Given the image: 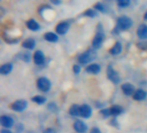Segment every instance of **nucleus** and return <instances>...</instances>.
Wrapping results in <instances>:
<instances>
[{
	"label": "nucleus",
	"instance_id": "f257e3e1",
	"mask_svg": "<svg viewBox=\"0 0 147 133\" xmlns=\"http://www.w3.org/2000/svg\"><path fill=\"white\" fill-rule=\"evenodd\" d=\"M133 25V20L127 16H121L118 17L117 19V25L115 29V32L119 33L122 30H127L129 29Z\"/></svg>",
	"mask_w": 147,
	"mask_h": 133
},
{
	"label": "nucleus",
	"instance_id": "f03ea898",
	"mask_svg": "<svg viewBox=\"0 0 147 133\" xmlns=\"http://www.w3.org/2000/svg\"><path fill=\"white\" fill-rule=\"evenodd\" d=\"M96 57V54L93 49H88L85 52H84L83 54H81L78 60V62L82 65H86L88 63H90V61H92L93 60H95Z\"/></svg>",
	"mask_w": 147,
	"mask_h": 133
},
{
	"label": "nucleus",
	"instance_id": "7ed1b4c3",
	"mask_svg": "<svg viewBox=\"0 0 147 133\" xmlns=\"http://www.w3.org/2000/svg\"><path fill=\"white\" fill-rule=\"evenodd\" d=\"M104 38H105V35H104L103 31L101 29V28H98V30H97V32L93 39V42H92V47L95 49H99L102 45Z\"/></svg>",
	"mask_w": 147,
	"mask_h": 133
},
{
	"label": "nucleus",
	"instance_id": "20e7f679",
	"mask_svg": "<svg viewBox=\"0 0 147 133\" xmlns=\"http://www.w3.org/2000/svg\"><path fill=\"white\" fill-rule=\"evenodd\" d=\"M37 87L40 91L42 92H48L51 88V82L46 77H40L37 80Z\"/></svg>",
	"mask_w": 147,
	"mask_h": 133
},
{
	"label": "nucleus",
	"instance_id": "39448f33",
	"mask_svg": "<svg viewBox=\"0 0 147 133\" xmlns=\"http://www.w3.org/2000/svg\"><path fill=\"white\" fill-rule=\"evenodd\" d=\"M107 76H108V79L110 81H112L114 84H118L120 82V80H121L119 74L113 68L112 65H109V67H108Z\"/></svg>",
	"mask_w": 147,
	"mask_h": 133
},
{
	"label": "nucleus",
	"instance_id": "423d86ee",
	"mask_svg": "<svg viewBox=\"0 0 147 133\" xmlns=\"http://www.w3.org/2000/svg\"><path fill=\"white\" fill-rule=\"evenodd\" d=\"M28 106V103L26 100H16L15 102H13L10 106V108L15 111V112H17V113H21V112H23Z\"/></svg>",
	"mask_w": 147,
	"mask_h": 133
},
{
	"label": "nucleus",
	"instance_id": "0eeeda50",
	"mask_svg": "<svg viewBox=\"0 0 147 133\" xmlns=\"http://www.w3.org/2000/svg\"><path fill=\"white\" fill-rule=\"evenodd\" d=\"M0 124L5 129L11 128L14 125V119L8 115H3L0 118Z\"/></svg>",
	"mask_w": 147,
	"mask_h": 133
},
{
	"label": "nucleus",
	"instance_id": "6e6552de",
	"mask_svg": "<svg viewBox=\"0 0 147 133\" xmlns=\"http://www.w3.org/2000/svg\"><path fill=\"white\" fill-rule=\"evenodd\" d=\"M121 90H122L123 93L125 95H127V96H132V95H134V93H135V91H136L134 86L132 85L131 83H128V82L124 83V84L121 85Z\"/></svg>",
	"mask_w": 147,
	"mask_h": 133
},
{
	"label": "nucleus",
	"instance_id": "1a4fd4ad",
	"mask_svg": "<svg viewBox=\"0 0 147 133\" xmlns=\"http://www.w3.org/2000/svg\"><path fill=\"white\" fill-rule=\"evenodd\" d=\"M69 28H70V24L67 22H61L57 24L55 30L56 33L59 35H65L69 30Z\"/></svg>",
	"mask_w": 147,
	"mask_h": 133
},
{
	"label": "nucleus",
	"instance_id": "9d476101",
	"mask_svg": "<svg viewBox=\"0 0 147 133\" xmlns=\"http://www.w3.org/2000/svg\"><path fill=\"white\" fill-rule=\"evenodd\" d=\"M73 128L78 133H86V132L88 131V126L84 122L81 120H76L73 124Z\"/></svg>",
	"mask_w": 147,
	"mask_h": 133
},
{
	"label": "nucleus",
	"instance_id": "9b49d317",
	"mask_svg": "<svg viewBox=\"0 0 147 133\" xmlns=\"http://www.w3.org/2000/svg\"><path fill=\"white\" fill-rule=\"evenodd\" d=\"M92 114V108L87 105V104H84L81 106L80 107V116L84 118V119H89Z\"/></svg>",
	"mask_w": 147,
	"mask_h": 133
},
{
	"label": "nucleus",
	"instance_id": "f8f14e48",
	"mask_svg": "<svg viewBox=\"0 0 147 133\" xmlns=\"http://www.w3.org/2000/svg\"><path fill=\"white\" fill-rule=\"evenodd\" d=\"M33 59H34V64H36L38 66H40L45 62V55H44L43 52L40 50H37L34 52Z\"/></svg>",
	"mask_w": 147,
	"mask_h": 133
},
{
	"label": "nucleus",
	"instance_id": "ddd939ff",
	"mask_svg": "<svg viewBox=\"0 0 147 133\" xmlns=\"http://www.w3.org/2000/svg\"><path fill=\"white\" fill-rule=\"evenodd\" d=\"M147 97V93L143 90V89H138L135 91L134 94L133 95V98L134 100H137V101H142V100H145Z\"/></svg>",
	"mask_w": 147,
	"mask_h": 133
},
{
	"label": "nucleus",
	"instance_id": "4468645a",
	"mask_svg": "<svg viewBox=\"0 0 147 133\" xmlns=\"http://www.w3.org/2000/svg\"><path fill=\"white\" fill-rule=\"evenodd\" d=\"M137 35H138L139 38H140L142 40L147 39V24L142 23L139 26V28L137 29Z\"/></svg>",
	"mask_w": 147,
	"mask_h": 133
},
{
	"label": "nucleus",
	"instance_id": "2eb2a0df",
	"mask_svg": "<svg viewBox=\"0 0 147 133\" xmlns=\"http://www.w3.org/2000/svg\"><path fill=\"white\" fill-rule=\"evenodd\" d=\"M86 72L91 74H97L101 72V66L97 63H92L90 64L86 68Z\"/></svg>",
	"mask_w": 147,
	"mask_h": 133
},
{
	"label": "nucleus",
	"instance_id": "dca6fc26",
	"mask_svg": "<svg viewBox=\"0 0 147 133\" xmlns=\"http://www.w3.org/2000/svg\"><path fill=\"white\" fill-rule=\"evenodd\" d=\"M26 25H27L28 29H30V30H32V31H37L40 28V24L34 19H29L28 21H27Z\"/></svg>",
	"mask_w": 147,
	"mask_h": 133
},
{
	"label": "nucleus",
	"instance_id": "f3484780",
	"mask_svg": "<svg viewBox=\"0 0 147 133\" xmlns=\"http://www.w3.org/2000/svg\"><path fill=\"white\" fill-rule=\"evenodd\" d=\"M122 51V45L120 42H117L115 43V45L109 49V53L112 55H120Z\"/></svg>",
	"mask_w": 147,
	"mask_h": 133
},
{
	"label": "nucleus",
	"instance_id": "a211bd4d",
	"mask_svg": "<svg viewBox=\"0 0 147 133\" xmlns=\"http://www.w3.org/2000/svg\"><path fill=\"white\" fill-rule=\"evenodd\" d=\"M44 39L49 42H57L59 41V36L53 32H47L44 35Z\"/></svg>",
	"mask_w": 147,
	"mask_h": 133
},
{
	"label": "nucleus",
	"instance_id": "6ab92c4d",
	"mask_svg": "<svg viewBox=\"0 0 147 133\" xmlns=\"http://www.w3.org/2000/svg\"><path fill=\"white\" fill-rule=\"evenodd\" d=\"M13 69V65L11 63H5L0 67V74L3 75L9 74Z\"/></svg>",
	"mask_w": 147,
	"mask_h": 133
},
{
	"label": "nucleus",
	"instance_id": "aec40b11",
	"mask_svg": "<svg viewBox=\"0 0 147 133\" xmlns=\"http://www.w3.org/2000/svg\"><path fill=\"white\" fill-rule=\"evenodd\" d=\"M22 46L24 48H27V49H30L31 50V49H33L35 47V40L33 39V38H28V39H26L22 42Z\"/></svg>",
	"mask_w": 147,
	"mask_h": 133
},
{
	"label": "nucleus",
	"instance_id": "412c9836",
	"mask_svg": "<svg viewBox=\"0 0 147 133\" xmlns=\"http://www.w3.org/2000/svg\"><path fill=\"white\" fill-rule=\"evenodd\" d=\"M109 111H110V114L112 116H118V115L121 114L124 112L123 108L121 106H117V105L112 106L109 108Z\"/></svg>",
	"mask_w": 147,
	"mask_h": 133
},
{
	"label": "nucleus",
	"instance_id": "4be33fe9",
	"mask_svg": "<svg viewBox=\"0 0 147 133\" xmlns=\"http://www.w3.org/2000/svg\"><path fill=\"white\" fill-rule=\"evenodd\" d=\"M80 107H81V106H78L77 104L72 105L69 109V113L74 117L80 116Z\"/></svg>",
	"mask_w": 147,
	"mask_h": 133
},
{
	"label": "nucleus",
	"instance_id": "5701e85b",
	"mask_svg": "<svg viewBox=\"0 0 147 133\" xmlns=\"http://www.w3.org/2000/svg\"><path fill=\"white\" fill-rule=\"evenodd\" d=\"M31 100L38 105H43L47 102V99L44 97V96H41V95H35L34 97H32Z\"/></svg>",
	"mask_w": 147,
	"mask_h": 133
},
{
	"label": "nucleus",
	"instance_id": "b1692460",
	"mask_svg": "<svg viewBox=\"0 0 147 133\" xmlns=\"http://www.w3.org/2000/svg\"><path fill=\"white\" fill-rule=\"evenodd\" d=\"M84 16L89 17H96L97 16V12L93 9H88L84 12Z\"/></svg>",
	"mask_w": 147,
	"mask_h": 133
},
{
	"label": "nucleus",
	"instance_id": "393cba45",
	"mask_svg": "<svg viewBox=\"0 0 147 133\" xmlns=\"http://www.w3.org/2000/svg\"><path fill=\"white\" fill-rule=\"evenodd\" d=\"M117 4L120 8H127L131 4L130 0H119L117 1Z\"/></svg>",
	"mask_w": 147,
	"mask_h": 133
},
{
	"label": "nucleus",
	"instance_id": "a878e982",
	"mask_svg": "<svg viewBox=\"0 0 147 133\" xmlns=\"http://www.w3.org/2000/svg\"><path fill=\"white\" fill-rule=\"evenodd\" d=\"M94 8H95L96 10L100 11V12H105V11H106V8H105V6H104L102 3H100V2L96 3L94 5Z\"/></svg>",
	"mask_w": 147,
	"mask_h": 133
},
{
	"label": "nucleus",
	"instance_id": "bb28decb",
	"mask_svg": "<svg viewBox=\"0 0 147 133\" xmlns=\"http://www.w3.org/2000/svg\"><path fill=\"white\" fill-rule=\"evenodd\" d=\"M47 108H48L52 113H57V112L59 111V107H58V106H57L55 103H53V102L49 103V104H48V106H47Z\"/></svg>",
	"mask_w": 147,
	"mask_h": 133
},
{
	"label": "nucleus",
	"instance_id": "cd10ccee",
	"mask_svg": "<svg viewBox=\"0 0 147 133\" xmlns=\"http://www.w3.org/2000/svg\"><path fill=\"white\" fill-rule=\"evenodd\" d=\"M137 47L144 51H147V42L146 41H141L137 43Z\"/></svg>",
	"mask_w": 147,
	"mask_h": 133
},
{
	"label": "nucleus",
	"instance_id": "c85d7f7f",
	"mask_svg": "<svg viewBox=\"0 0 147 133\" xmlns=\"http://www.w3.org/2000/svg\"><path fill=\"white\" fill-rule=\"evenodd\" d=\"M20 58L24 61L25 62H28L30 61V54L29 53H27V52H23V53H21V56Z\"/></svg>",
	"mask_w": 147,
	"mask_h": 133
},
{
	"label": "nucleus",
	"instance_id": "c756f323",
	"mask_svg": "<svg viewBox=\"0 0 147 133\" xmlns=\"http://www.w3.org/2000/svg\"><path fill=\"white\" fill-rule=\"evenodd\" d=\"M100 114H101L104 119H107L108 117L111 116L109 109H102V110H101V111H100Z\"/></svg>",
	"mask_w": 147,
	"mask_h": 133
},
{
	"label": "nucleus",
	"instance_id": "7c9ffc66",
	"mask_svg": "<svg viewBox=\"0 0 147 133\" xmlns=\"http://www.w3.org/2000/svg\"><path fill=\"white\" fill-rule=\"evenodd\" d=\"M72 69H73L74 74H78L81 72V67L79 65H78V64H75L73 66V68H72Z\"/></svg>",
	"mask_w": 147,
	"mask_h": 133
},
{
	"label": "nucleus",
	"instance_id": "2f4dec72",
	"mask_svg": "<svg viewBox=\"0 0 147 133\" xmlns=\"http://www.w3.org/2000/svg\"><path fill=\"white\" fill-rule=\"evenodd\" d=\"M22 131H23V125H22V124H18L16 126V133H22Z\"/></svg>",
	"mask_w": 147,
	"mask_h": 133
},
{
	"label": "nucleus",
	"instance_id": "473e14b6",
	"mask_svg": "<svg viewBox=\"0 0 147 133\" xmlns=\"http://www.w3.org/2000/svg\"><path fill=\"white\" fill-rule=\"evenodd\" d=\"M90 133H102V132H101V130H100L98 127H93V128L90 130Z\"/></svg>",
	"mask_w": 147,
	"mask_h": 133
},
{
	"label": "nucleus",
	"instance_id": "72a5a7b5",
	"mask_svg": "<svg viewBox=\"0 0 147 133\" xmlns=\"http://www.w3.org/2000/svg\"><path fill=\"white\" fill-rule=\"evenodd\" d=\"M43 133H56V132L53 128H47L46 130H44Z\"/></svg>",
	"mask_w": 147,
	"mask_h": 133
},
{
	"label": "nucleus",
	"instance_id": "f704fd0d",
	"mask_svg": "<svg viewBox=\"0 0 147 133\" xmlns=\"http://www.w3.org/2000/svg\"><path fill=\"white\" fill-rule=\"evenodd\" d=\"M51 3H53V4H55V5H59V4H60L62 2H61V1H57V0H55V1H54V0H52Z\"/></svg>",
	"mask_w": 147,
	"mask_h": 133
},
{
	"label": "nucleus",
	"instance_id": "c9c22d12",
	"mask_svg": "<svg viewBox=\"0 0 147 133\" xmlns=\"http://www.w3.org/2000/svg\"><path fill=\"white\" fill-rule=\"evenodd\" d=\"M0 133H12L9 130H7V129H2L0 131Z\"/></svg>",
	"mask_w": 147,
	"mask_h": 133
},
{
	"label": "nucleus",
	"instance_id": "e433bc0d",
	"mask_svg": "<svg viewBox=\"0 0 147 133\" xmlns=\"http://www.w3.org/2000/svg\"><path fill=\"white\" fill-rule=\"evenodd\" d=\"M144 19L147 21V11L146 12V13H145V15H144Z\"/></svg>",
	"mask_w": 147,
	"mask_h": 133
}]
</instances>
